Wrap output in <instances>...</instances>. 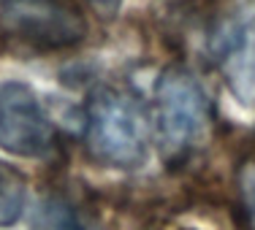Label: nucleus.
I'll return each mask as SVG.
<instances>
[{
  "instance_id": "39448f33",
  "label": "nucleus",
  "mask_w": 255,
  "mask_h": 230,
  "mask_svg": "<svg viewBox=\"0 0 255 230\" xmlns=\"http://www.w3.org/2000/svg\"><path fill=\"white\" fill-rule=\"evenodd\" d=\"M54 125L27 84L0 87V149L16 157H46L54 149Z\"/></svg>"
},
{
  "instance_id": "6e6552de",
  "label": "nucleus",
  "mask_w": 255,
  "mask_h": 230,
  "mask_svg": "<svg viewBox=\"0 0 255 230\" xmlns=\"http://www.w3.org/2000/svg\"><path fill=\"white\" fill-rule=\"evenodd\" d=\"M236 198L245 230H255V152L247 154L236 168Z\"/></svg>"
},
{
  "instance_id": "1a4fd4ad",
  "label": "nucleus",
  "mask_w": 255,
  "mask_h": 230,
  "mask_svg": "<svg viewBox=\"0 0 255 230\" xmlns=\"http://www.w3.org/2000/svg\"><path fill=\"white\" fill-rule=\"evenodd\" d=\"M87 3H93L98 11H103V14H112V11H117V5L123 3V0H87Z\"/></svg>"
},
{
  "instance_id": "7ed1b4c3",
  "label": "nucleus",
  "mask_w": 255,
  "mask_h": 230,
  "mask_svg": "<svg viewBox=\"0 0 255 230\" xmlns=\"http://www.w3.org/2000/svg\"><path fill=\"white\" fill-rule=\"evenodd\" d=\"M0 27L33 49H68L87 38V19L74 0H3Z\"/></svg>"
},
{
  "instance_id": "0eeeda50",
  "label": "nucleus",
  "mask_w": 255,
  "mask_h": 230,
  "mask_svg": "<svg viewBox=\"0 0 255 230\" xmlns=\"http://www.w3.org/2000/svg\"><path fill=\"white\" fill-rule=\"evenodd\" d=\"M25 179L8 165H0V228L19 220L25 206Z\"/></svg>"
},
{
  "instance_id": "f257e3e1",
  "label": "nucleus",
  "mask_w": 255,
  "mask_h": 230,
  "mask_svg": "<svg viewBox=\"0 0 255 230\" xmlns=\"http://www.w3.org/2000/svg\"><path fill=\"white\" fill-rule=\"evenodd\" d=\"M84 144L101 165H144L149 152V117L136 92L117 84H98L84 106Z\"/></svg>"
},
{
  "instance_id": "423d86ee",
  "label": "nucleus",
  "mask_w": 255,
  "mask_h": 230,
  "mask_svg": "<svg viewBox=\"0 0 255 230\" xmlns=\"http://www.w3.org/2000/svg\"><path fill=\"white\" fill-rule=\"evenodd\" d=\"M33 230H84V222L76 206L63 195H46L35 206Z\"/></svg>"
},
{
  "instance_id": "f03ea898",
  "label": "nucleus",
  "mask_w": 255,
  "mask_h": 230,
  "mask_svg": "<svg viewBox=\"0 0 255 230\" xmlns=\"http://www.w3.org/2000/svg\"><path fill=\"white\" fill-rule=\"evenodd\" d=\"M152 122L157 147L168 165H179L201 144L212 122L206 89L185 68H166L155 84Z\"/></svg>"
},
{
  "instance_id": "20e7f679",
  "label": "nucleus",
  "mask_w": 255,
  "mask_h": 230,
  "mask_svg": "<svg viewBox=\"0 0 255 230\" xmlns=\"http://www.w3.org/2000/svg\"><path fill=\"white\" fill-rule=\"evenodd\" d=\"M209 49L231 92L242 103L255 100V0H239L217 16Z\"/></svg>"
}]
</instances>
